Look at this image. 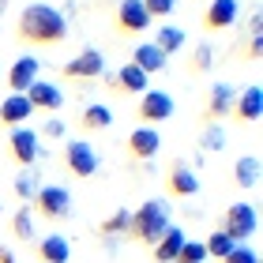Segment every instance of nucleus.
Returning a JSON list of instances; mask_svg holds the SVG:
<instances>
[{"mask_svg":"<svg viewBox=\"0 0 263 263\" xmlns=\"http://www.w3.org/2000/svg\"><path fill=\"white\" fill-rule=\"evenodd\" d=\"M233 102H237V90L230 87V83H214L211 94H207V105H203V121L218 124L222 117L233 113Z\"/></svg>","mask_w":263,"mask_h":263,"instance_id":"1a4fd4ad","label":"nucleus"},{"mask_svg":"<svg viewBox=\"0 0 263 263\" xmlns=\"http://www.w3.org/2000/svg\"><path fill=\"white\" fill-rule=\"evenodd\" d=\"M211 61H214V49H211L207 42H199V45H196V53H192V71L211 68Z\"/></svg>","mask_w":263,"mask_h":263,"instance_id":"7c9ffc66","label":"nucleus"},{"mask_svg":"<svg viewBox=\"0 0 263 263\" xmlns=\"http://www.w3.org/2000/svg\"><path fill=\"white\" fill-rule=\"evenodd\" d=\"M259 49H263V38H248V57H252V61L259 57Z\"/></svg>","mask_w":263,"mask_h":263,"instance_id":"f704fd0d","label":"nucleus"},{"mask_svg":"<svg viewBox=\"0 0 263 263\" xmlns=\"http://www.w3.org/2000/svg\"><path fill=\"white\" fill-rule=\"evenodd\" d=\"M170 192H173L177 199H188V196L199 192V173H196L188 162H173V165H170Z\"/></svg>","mask_w":263,"mask_h":263,"instance_id":"4468645a","label":"nucleus"},{"mask_svg":"<svg viewBox=\"0 0 263 263\" xmlns=\"http://www.w3.org/2000/svg\"><path fill=\"white\" fill-rule=\"evenodd\" d=\"M34 214H42V218H49V222H61L71 214V192L64 184H42L38 192H34Z\"/></svg>","mask_w":263,"mask_h":263,"instance_id":"7ed1b4c3","label":"nucleus"},{"mask_svg":"<svg viewBox=\"0 0 263 263\" xmlns=\"http://www.w3.org/2000/svg\"><path fill=\"white\" fill-rule=\"evenodd\" d=\"M0 263H19V259H15V252H11V248L0 245Z\"/></svg>","mask_w":263,"mask_h":263,"instance_id":"c9c22d12","label":"nucleus"},{"mask_svg":"<svg viewBox=\"0 0 263 263\" xmlns=\"http://www.w3.org/2000/svg\"><path fill=\"white\" fill-rule=\"evenodd\" d=\"M222 263H259V256H256V248H248V245H237L230 256H226Z\"/></svg>","mask_w":263,"mask_h":263,"instance_id":"2f4dec72","label":"nucleus"},{"mask_svg":"<svg viewBox=\"0 0 263 263\" xmlns=\"http://www.w3.org/2000/svg\"><path fill=\"white\" fill-rule=\"evenodd\" d=\"M256 226H259V218H256L252 203H233V207L222 214V233H230L237 245L248 241V237L256 233Z\"/></svg>","mask_w":263,"mask_h":263,"instance_id":"20e7f679","label":"nucleus"},{"mask_svg":"<svg viewBox=\"0 0 263 263\" xmlns=\"http://www.w3.org/2000/svg\"><path fill=\"white\" fill-rule=\"evenodd\" d=\"M30 113H34V105L27 94H8L4 102H0V124H27L30 121Z\"/></svg>","mask_w":263,"mask_h":263,"instance_id":"dca6fc26","label":"nucleus"},{"mask_svg":"<svg viewBox=\"0 0 263 263\" xmlns=\"http://www.w3.org/2000/svg\"><path fill=\"white\" fill-rule=\"evenodd\" d=\"M203 248H207V256H214V259H226V256H230V252H233V248H237V241H233V237H230V233H222V230H214V233L207 237V241H203Z\"/></svg>","mask_w":263,"mask_h":263,"instance_id":"a878e982","label":"nucleus"},{"mask_svg":"<svg viewBox=\"0 0 263 263\" xmlns=\"http://www.w3.org/2000/svg\"><path fill=\"white\" fill-rule=\"evenodd\" d=\"M109 124H113V109H109V105H102V102L83 105V128H87V132H102Z\"/></svg>","mask_w":263,"mask_h":263,"instance_id":"5701e85b","label":"nucleus"},{"mask_svg":"<svg viewBox=\"0 0 263 263\" xmlns=\"http://www.w3.org/2000/svg\"><path fill=\"white\" fill-rule=\"evenodd\" d=\"M38 71H42L38 57H19V61L8 68V87L15 90V94H27V87L38 79Z\"/></svg>","mask_w":263,"mask_h":263,"instance_id":"2eb2a0df","label":"nucleus"},{"mask_svg":"<svg viewBox=\"0 0 263 263\" xmlns=\"http://www.w3.org/2000/svg\"><path fill=\"white\" fill-rule=\"evenodd\" d=\"M184 241H188V233L181 230V226H170V230L158 237V245H154V259H158V263H173Z\"/></svg>","mask_w":263,"mask_h":263,"instance_id":"a211bd4d","label":"nucleus"},{"mask_svg":"<svg viewBox=\"0 0 263 263\" xmlns=\"http://www.w3.org/2000/svg\"><path fill=\"white\" fill-rule=\"evenodd\" d=\"M241 19V0H211L203 11V27L207 30H230Z\"/></svg>","mask_w":263,"mask_h":263,"instance_id":"9d476101","label":"nucleus"},{"mask_svg":"<svg viewBox=\"0 0 263 263\" xmlns=\"http://www.w3.org/2000/svg\"><path fill=\"white\" fill-rule=\"evenodd\" d=\"M11 233H15L19 241H34V211H30V203H23V207L11 214Z\"/></svg>","mask_w":263,"mask_h":263,"instance_id":"b1692460","label":"nucleus"},{"mask_svg":"<svg viewBox=\"0 0 263 263\" xmlns=\"http://www.w3.org/2000/svg\"><path fill=\"white\" fill-rule=\"evenodd\" d=\"M184 30L181 27H162L158 34H154V45H158V49L165 53V57H170V53H177V49H184Z\"/></svg>","mask_w":263,"mask_h":263,"instance_id":"393cba45","label":"nucleus"},{"mask_svg":"<svg viewBox=\"0 0 263 263\" xmlns=\"http://www.w3.org/2000/svg\"><path fill=\"white\" fill-rule=\"evenodd\" d=\"M203 259H207V248H203V241H184L173 263H203Z\"/></svg>","mask_w":263,"mask_h":263,"instance_id":"c756f323","label":"nucleus"},{"mask_svg":"<svg viewBox=\"0 0 263 263\" xmlns=\"http://www.w3.org/2000/svg\"><path fill=\"white\" fill-rule=\"evenodd\" d=\"M173 113H177V102H173L170 90H143V98H139V121L147 128L170 121Z\"/></svg>","mask_w":263,"mask_h":263,"instance_id":"39448f33","label":"nucleus"},{"mask_svg":"<svg viewBox=\"0 0 263 263\" xmlns=\"http://www.w3.org/2000/svg\"><path fill=\"white\" fill-rule=\"evenodd\" d=\"M165 61H170V57H165L154 42H143V45H136V53H132V64H136L139 71H147V76L162 71V68H165Z\"/></svg>","mask_w":263,"mask_h":263,"instance_id":"aec40b11","label":"nucleus"},{"mask_svg":"<svg viewBox=\"0 0 263 263\" xmlns=\"http://www.w3.org/2000/svg\"><path fill=\"white\" fill-rule=\"evenodd\" d=\"M42 132H45V136H49V139H61V136H64V132H68V124H64V121H61V117H57V113H53V117H49V121H45V128H42Z\"/></svg>","mask_w":263,"mask_h":263,"instance_id":"72a5a7b5","label":"nucleus"},{"mask_svg":"<svg viewBox=\"0 0 263 263\" xmlns=\"http://www.w3.org/2000/svg\"><path fill=\"white\" fill-rule=\"evenodd\" d=\"M64 165H68L71 177H94L102 162H98V151H94L87 139H71L64 147Z\"/></svg>","mask_w":263,"mask_h":263,"instance_id":"423d86ee","label":"nucleus"},{"mask_svg":"<svg viewBox=\"0 0 263 263\" xmlns=\"http://www.w3.org/2000/svg\"><path fill=\"white\" fill-rule=\"evenodd\" d=\"M102 71H105L102 49H83V53H76L64 64V76L68 79H102Z\"/></svg>","mask_w":263,"mask_h":263,"instance_id":"6e6552de","label":"nucleus"},{"mask_svg":"<svg viewBox=\"0 0 263 263\" xmlns=\"http://www.w3.org/2000/svg\"><path fill=\"white\" fill-rule=\"evenodd\" d=\"M8 151H11V158H15L19 165H30L42 158V143H38V132H30V128H11V136H8Z\"/></svg>","mask_w":263,"mask_h":263,"instance_id":"0eeeda50","label":"nucleus"},{"mask_svg":"<svg viewBox=\"0 0 263 263\" xmlns=\"http://www.w3.org/2000/svg\"><path fill=\"white\" fill-rule=\"evenodd\" d=\"M38 256H42V263H68L71 259V241L61 233H49V237L38 241Z\"/></svg>","mask_w":263,"mask_h":263,"instance_id":"6ab92c4d","label":"nucleus"},{"mask_svg":"<svg viewBox=\"0 0 263 263\" xmlns=\"http://www.w3.org/2000/svg\"><path fill=\"white\" fill-rule=\"evenodd\" d=\"M11 188H15V196L23 199V203H30L34 199V192H38V173H34V170H23L19 177H15V184H11Z\"/></svg>","mask_w":263,"mask_h":263,"instance_id":"c85d7f7f","label":"nucleus"},{"mask_svg":"<svg viewBox=\"0 0 263 263\" xmlns=\"http://www.w3.org/2000/svg\"><path fill=\"white\" fill-rule=\"evenodd\" d=\"M170 203L165 199H143L136 211H132V226L128 233L136 237L139 245H158V237L170 230Z\"/></svg>","mask_w":263,"mask_h":263,"instance_id":"f03ea898","label":"nucleus"},{"mask_svg":"<svg viewBox=\"0 0 263 263\" xmlns=\"http://www.w3.org/2000/svg\"><path fill=\"white\" fill-rule=\"evenodd\" d=\"M128 226H132V211L128 207H117L109 218L102 222V237H121V233H128Z\"/></svg>","mask_w":263,"mask_h":263,"instance_id":"bb28decb","label":"nucleus"},{"mask_svg":"<svg viewBox=\"0 0 263 263\" xmlns=\"http://www.w3.org/2000/svg\"><path fill=\"white\" fill-rule=\"evenodd\" d=\"M199 147L211 151V154H218V151L226 147V128H222V124H207V128L199 132Z\"/></svg>","mask_w":263,"mask_h":263,"instance_id":"cd10ccee","label":"nucleus"},{"mask_svg":"<svg viewBox=\"0 0 263 263\" xmlns=\"http://www.w3.org/2000/svg\"><path fill=\"white\" fill-rule=\"evenodd\" d=\"M233 181L241 188H256L259 184V158L256 154H241V158L233 162Z\"/></svg>","mask_w":263,"mask_h":263,"instance_id":"4be33fe9","label":"nucleus"},{"mask_svg":"<svg viewBox=\"0 0 263 263\" xmlns=\"http://www.w3.org/2000/svg\"><path fill=\"white\" fill-rule=\"evenodd\" d=\"M121 87L128 94H143V90H151L147 87V71H139L136 64H124L121 71H113V90Z\"/></svg>","mask_w":263,"mask_h":263,"instance_id":"412c9836","label":"nucleus"},{"mask_svg":"<svg viewBox=\"0 0 263 263\" xmlns=\"http://www.w3.org/2000/svg\"><path fill=\"white\" fill-rule=\"evenodd\" d=\"M143 8H147V15H170V11L177 8V0H143Z\"/></svg>","mask_w":263,"mask_h":263,"instance_id":"473e14b6","label":"nucleus"},{"mask_svg":"<svg viewBox=\"0 0 263 263\" xmlns=\"http://www.w3.org/2000/svg\"><path fill=\"white\" fill-rule=\"evenodd\" d=\"M147 27H151V15H147V8H143V0H121V4H117V30L143 34Z\"/></svg>","mask_w":263,"mask_h":263,"instance_id":"9b49d317","label":"nucleus"},{"mask_svg":"<svg viewBox=\"0 0 263 263\" xmlns=\"http://www.w3.org/2000/svg\"><path fill=\"white\" fill-rule=\"evenodd\" d=\"M15 38L27 45H57L68 38V19L53 4H27L19 11Z\"/></svg>","mask_w":263,"mask_h":263,"instance_id":"f257e3e1","label":"nucleus"},{"mask_svg":"<svg viewBox=\"0 0 263 263\" xmlns=\"http://www.w3.org/2000/svg\"><path fill=\"white\" fill-rule=\"evenodd\" d=\"M128 151H132V158H136V162H151L154 154L162 151V136H158L154 128L143 124V128H136V132L128 136Z\"/></svg>","mask_w":263,"mask_h":263,"instance_id":"ddd939ff","label":"nucleus"},{"mask_svg":"<svg viewBox=\"0 0 263 263\" xmlns=\"http://www.w3.org/2000/svg\"><path fill=\"white\" fill-rule=\"evenodd\" d=\"M4 8H8V0H0V15H4Z\"/></svg>","mask_w":263,"mask_h":263,"instance_id":"e433bc0d","label":"nucleus"},{"mask_svg":"<svg viewBox=\"0 0 263 263\" xmlns=\"http://www.w3.org/2000/svg\"><path fill=\"white\" fill-rule=\"evenodd\" d=\"M27 98H30L34 109H49V113H57V109L64 105V90L57 87V83H49V79H34L30 87H27Z\"/></svg>","mask_w":263,"mask_h":263,"instance_id":"f8f14e48","label":"nucleus"},{"mask_svg":"<svg viewBox=\"0 0 263 263\" xmlns=\"http://www.w3.org/2000/svg\"><path fill=\"white\" fill-rule=\"evenodd\" d=\"M259 109H263V90L256 87H248V90H241L237 94V102H233V113H237V121H245V124H252V121H259Z\"/></svg>","mask_w":263,"mask_h":263,"instance_id":"f3484780","label":"nucleus"}]
</instances>
